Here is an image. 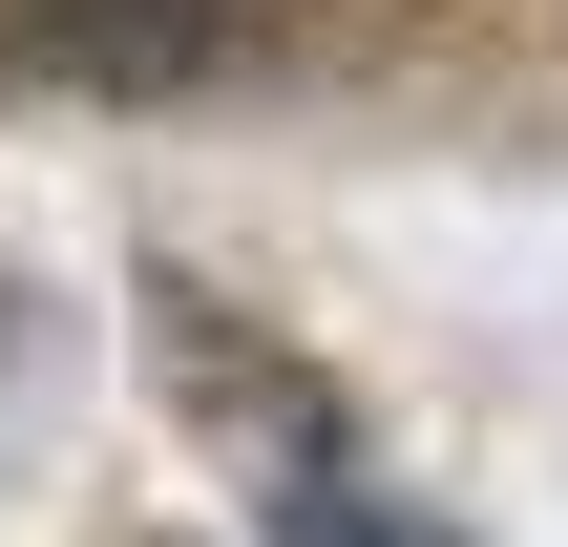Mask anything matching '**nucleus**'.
<instances>
[{
    "mask_svg": "<svg viewBox=\"0 0 568 547\" xmlns=\"http://www.w3.org/2000/svg\"><path fill=\"white\" fill-rule=\"evenodd\" d=\"M253 527H274V547H443L358 443H337V422H316V401H295V379L253 401Z\"/></svg>",
    "mask_w": 568,
    "mask_h": 547,
    "instance_id": "f257e3e1",
    "label": "nucleus"
},
{
    "mask_svg": "<svg viewBox=\"0 0 568 547\" xmlns=\"http://www.w3.org/2000/svg\"><path fill=\"white\" fill-rule=\"evenodd\" d=\"M253 0H0V42L21 63H84V84H169V63H211Z\"/></svg>",
    "mask_w": 568,
    "mask_h": 547,
    "instance_id": "f03ea898",
    "label": "nucleus"
}]
</instances>
